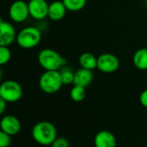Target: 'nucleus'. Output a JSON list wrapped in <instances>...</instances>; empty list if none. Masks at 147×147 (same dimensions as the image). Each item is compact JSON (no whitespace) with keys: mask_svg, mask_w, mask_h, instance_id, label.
I'll use <instances>...</instances> for the list:
<instances>
[{"mask_svg":"<svg viewBox=\"0 0 147 147\" xmlns=\"http://www.w3.org/2000/svg\"><path fill=\"white\" fill-rule=\"evenodd\" d=\"M32 137L35 142L41 146H52L57 139V129L53 123L42 121L34 126Z\"/></svg>","mask_w":147,"mask_h":147,"instance_id":"1","label":"nucleus"},{"mask_svg":"<svg viewBox=\"0 0 147 147\" xmlns=\"http://www.w3.org/2000/svg\"><path fill=\"white\" fill-rule=\"evenodd\" d=\"M37 59L39 65L45 71H59L66 65V59L52 48L40 50Z\"/></svg>","mask_w":147,"mask_h":147,"instance_id":"2","label":"nucleus"},{"mask_svg":"<svg viewBox=\"0 0 147 147\" xmlns=\"http://www.w3.org/2000/svg\"><path fill=\"white\" fill-rule=\"evenodd\" d=\"M42 38L41 31L34 26H28L22 28L16 36V43L22 49H32L37 47Z\"/></svg>","mask_w":147,"mask_h":147,"instance_id":"3","label":"nucleus"},{"mask_svg":"<svg viewBox=\"0 0 147 147\" xmlns=\"http://www.w3.org/2000/svg\"><path fill=\"white\" fill-rule=\"evenodd\" d=\"M59 71H45L40 77V89L46 94L57 93L63 86Z\"/></svg>","mask_w":147,"mask_h":147,"instance_id":"4","label":"nucleus"},{"mask_svg":"<svg viewBox=\"0 0 147 147\" xmlns=\"http://www.w3.org/2000/svg\"><path fill=\"white\" fill-rule=\"evenodd\" d=\"M22 96V88L14 80H5L0 85V98L7 102H18Z\"/></svg>","mask_w":147,"mask_h":147,"instance_id":"5","label":"nucleus"},{"mask_svg":"<svg viewBox=\"0 0 147 147\" xmlns=\"http://www.w3.org/2000/svg\"><path fill=\"white\" fill-rule=\"evenodd\" d=\"M9 16L12 22L16 23L25 22L30 16L28 3L23 0L14 1L9 8Z\"/></svg>","mask_w":147,"mask_h":147,"instance_id":"6","label":"nucleus"},{"mask_svg":"<svg viewBox=\"0 0 147 147\" xmlns=\"http://www.w3.org/2000/svg\"><path fill=\"white\" fill-rule=\"evenodd\" d=\"M120 67V60L116 55L105 53L97 57V69L103 73L115 72Z\"/></svg>","mask_w":147,"mask_h":147,"instance_id":"7","label":"nucleus"},{"mask_svg":"<svg viewBox=\"0 0 147 147\" xmlns=\"http://www.w3.org/2000/svg\"><path fill=\"white\" fill-rule=\"evenodd\" d=\"M28 10L30 16L36 21H43L48 16L49 3L47 0H29Z\"/></svg>","mask_w":147,"mask_h":147,"instance_id":"8","label":"nucleus"},{"mask_svg":"<svg viewBox=\"0 0 147 147\" xmlns=\"http://www.w3.org/2000/svg\"><path fill=\"white\" fill-rule=\"evenodd\" d=\"M17 33L15 27L9 22L1 20L0 22V46L9 47L16 40Z\"/></svg>","mask_w":147,"mask_h":147,"instance_id":"9","label":"nucleus"},{"mask_svg":"<svg viewBox=\"0 0 147 147\" xmlns=\"http://www.w3.org/2000/svg\"><path fill=\"white\" fill-rule=\"evenodd\" d=\"M0 127L1 131L10 136H14L21 131V122L16 116L7 115L2 118Z\"/></svg>","mask_w":147,"mask_h":147,"instance_id":"10","label":"nucleus"},{"mask_svg":"<svg viewBox=\"0 0 147 147\" xmlns=\"http://www.w3.org/2000/svg\"><path fill=\"white\" fill-rule=\"evenodd\" d=\"M66 11H67V9L65 6L63 1L56 0L49 3L47 17L53 22H59V21H61L65 17Z\"/></svg>","mask_w":147,"mask_h":147,"instance_id":"11","label":"nucleus"},{"mask_svg":"<svg viewBox=\"0 0 147 147\" xmlns=\"http://www.w3.org/2000/svg\"><path fill=\"white\" fill-rule=\"evenodd\" d=\"M94 144L95 147H116V139L111 132L102 130L96 134Z\"/></svg>","mask_w":147,"mask_h":147,"instance_id":"12","label":"nucleus"},{"mask_svg":"<svg viewBox=\"0 0 147 147\" xmlns=\"http://www.w3.org/2000/svg\"><path fill=\"white\" fill-rule=\"evenodd\" d=\"M93 78H94V76H93L92 71L80 68L77 71H75V78H74L73 84L86 88L92 83Z\"/></svg>","mask_w":147,"mask_h":147,"instance_id":"13","label":"nucleus"},{"mask_svg":"<svg viewBox=\"0 0 147 147\" xmlns=\"http://www.w3.org/2000/svg\"><path fill=\"white\" fill-rule=\"evenodd\" d=\"M78 63L81 68L94 71L97 69V58L91 53H84L79 56Z\"/></svg>","mask_w":147,"mask_h":147,"instance_id":"14","label":"nucleus"},{"mask_svg":"<svg viewBox=\"0 0 147 147\" xmlns=\"http://www.w3.org/2000/svg\"><path fill=\"white\" fill-rule=\"evenodd\" d=\"M133 63L134 66L140 71L147 70V47L138 49L133 57Z\"/></svg>","mask_w":147,"mask_h":147,"instance_id":"15","label":"nucleus"},{"mask_svg":"<svg viewBox=\"0 0 147 147\" xmlns=\"http://www.w3.org/2000/svg\"><path fill=\"white\" fill-rule=\"evenodd\" d=\"M67 10L77 12L83 9L87 3V0H62Z\"/></svg>","mask_w":147,"mask_h":147,"instance_id":"16","label":"nucleus"},{"mask_svg":"<svg viewBox=\"0 0 147 147\" xmlns=\"http://www.w3.org/2000/svg\"><path fill=\"white\" fill-rule=\"evenodd\" d=\"M70 96H71V98L72 101H74L76 102H80L84 101L86 96L85 88L78 86V85H74L71 90Z\"/></svg>","mask_w":147,"mask_h":147,"instance_id":"17","label":"nucleus"},{"mask_svg":"<svg viewBox=\"0 0 147 147\" xmlns=\"http://www.w3.org/2000/svg\"><path fill=\"white\" fill-rule=\"evenodd\" d=\"M61 79L63 82V84L69 85L74 83V78H75V72H73L70 68L64 66L59 70Z\"/></svg>","mask_w":147,"mask_h":147,"instance_id":"18","label":"nucleus"},{"mask_svg":"<svg viewBox=\"0 0 147 147\" xmlns=\"http://www.w3.org/2000/svg\"><path fill=\"white\" fill-rule=\"evenodd\" d=\"M11 59V51L9 47L0 46V65H6Z\"/></svg>","mask_w":147,"mask_h":147,"instance_id":"19","label":"nucleus"},{"mask_svg":"<svg viewBox=\"0 0 147 147\" xmlns=\"http://www.w3.org/2000/svg\"><path fill=\"white\" fill-rule=\"evenodd\" d=\"M11 136L0 131V147H9L11 143Z\"/></svg>","mask_w":147,"mask_h":147,"instance_id":"20","label":"nucleus"},{"mask_svg":"<svg viewBox=\"0 0 147 147\" xmlns=\"http://www.w3.org/2000/svg\"><path fill=\"white\" fill-rule=\"evenodd\" d=\"M52 147H70V143L65 138H57L52 144Z\"/></svg>","mask_w":147,"mask_h":147,"instance_id":"21","label":"nucleus"},{"mask_svg":"<svg viewBox=\"0 0 147 147\" xmlns=\"http://www.w3.org/2000/svg\"><path fill=\"white\" fill-rule=\"evenodd\" d=\"M140 102L143 107L147 109V89L141 92L140 96Z\"/></svg>","mask_w":147,"mask_h":147,"instance_id":"22","label":"nucleus"},{"mask_svg":"<svg viewBox=\"0 0 147 147\" xmlns=\"http://www.w3.org/2000/svg\"><path fill=\"white\" fill-rule=\"evenodd\" d=\"M7 102L4 101L3 99L0 98V114H3L6 109V105H7Z\"/></svg>","mask_w":147,"mask_h":147,"instance_id":"23","label":"nucleus"}]
</instances>
